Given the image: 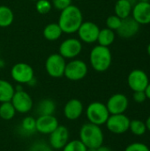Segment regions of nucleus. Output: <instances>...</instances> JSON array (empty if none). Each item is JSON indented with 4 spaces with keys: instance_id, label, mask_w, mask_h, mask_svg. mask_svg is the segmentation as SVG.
Listing matches in <instances>:
<instances>
[{
    "instance_id": "f257e3e1",
    "label": "nucleus",
    "mask_w": 150,
    "mask_h": 151,
    "mask_svg": "<svg viewBox=\"0 0 150 151\" xmlns=\"http://www.w3.org/2000/svg\"><path fill=\"white\" fill-rule=\"evenodd\" d=\"M83 22V16L79 7L71 4L67 8L61 11L58 19V25L63 33L72 34L79 30Z\"/></svg>"
},
{
    "instance_id": "f03ea898",
    "label": "nucleus",
    "mask_w": 150,
    "mask_h": 151,
    "mask_svg": "<svg viewBox=\"0 0 150 151\" xmlns=\"http://www.w3.org/2000/svg\"><path fill=\"white\" fill-rule=\"evenodd\" d=\"M80 141L88 149H98L103 144V132L100 126L88 122L80 127Z\"/></svg>"
},
{
    "instance_id": "7ed1b4c3",
    "label": "nucleus",
    "mask_w": 150,
    "mask_h": 151,
    "mask_svg": "<svg viewBox=\"0 0 150 151\" xmlns=\"http://www.w3.org/2000/svg\"><path fill=\"white\" fill-rule=\"evenodd\" d=\"M92 67L99 73L107 71L112 61L111 52L108 47L97 45L93 48L89 56Z\"/></svg>"
},
{
    "instance_id": "20e7f679",
    "label": "nucleus",
    "mask_w": 150,
    "mask_h": 151,
    "mask_svg": "<svg viewBox=\"0 0 150 151\" xmlns=\"http://www.w3.org/2000/svg\"><path fill=\"white\" fill-rule=\"evenodd\" d=\"M86 115L89 123L101 127L106 123L111 114L106 107V104L101 102H93L87 107Z\"/></svg>"
},
{
    "instance_id": "39448f33",
    "label": "nucleus",
    "mask_w": 150,
    "mask_h": 151,
    "mask_svg": "<svg viewBox=\"0 0 150 151\" xmlns=\"http://www.w3.org/2000/svg\"><path fill=\"white\" fill-rule=\"evenodd\" d=\"M65 65V58H64L60 54L50 55L45 63L46 72L53 78H61L64 76Z\"/></svg>"
},
{
    "instance_id": "423d86ee",
    "label": "nucleus",
    "mask_w": 150,
    "mask_h": 151,
    "mask_svg": "<svg viewBox=\"0 0 150 151\" xmlns=\"http://www.w3.org/2000/svg\"><path fill=\"white\" fill-rule=\"evenodd\" d=\"M88 74L87 64L80 59L72 60L65 65L64 75L70 81H77L84 79Z\"/></svg>"
},
{
    "instance_id": "0eeeda50",
    "label": "nucleus",
    "mask_w": 150,
    "mask_h": 151,
    "mask_svg": "<svg viewBox=\"0 0 150 151\" xmlns=\"http://www.w3.org/2000/svg\"><path fill=\"white\" fill-rule=\"evenodd\" d=\"M130 121V119L124 113L114 114L110 115L105 125L111 133L115 134H122L129 130Z\"/></svg>"
},
{
    "instance_id": "6e6552de",
    "label": "nucleus",
    "mask_w": 150,
    "mask_h": 151,
    "mask_svg": "<svg viewBox=\"0 0 150 151\" xmlns=\"http://www.w3.org/2000/svg\"><path fill=\"white\" fill-rule=\"evenodd\" d=\"M11 75L13 81L18 83L29 84L34 80V70L27 63H18L12 66Z\"/></svg>"
},
{
    "instance_id": "1a4fd4ad",
    "label": "nucleus",
    "mask_w": 150,
    "mask_h": 151,
    "mask_svg": "<svg viewBox=\"0 0 150 151\" xmlns=\"http://www.w3.org/2000/svg\"><path fill=\"white\" fill-rule=\"evenodd\" d=\"M11 103L12 104L16 112L19 113H27L29 112L34 105L33 99L24 90H15V93L11 100Z\"/></svg>"
},
{
    "instance_id": "9d476101",
    "label": "nucleus",
    "mask_w": 150,
    "mask_h": 151,
    "mask_svg": "<svg viewBox=\"0 0 150 151\" xmlns=\"http://www.w3.org/2000/svg\"><path fill=\"white\" fill-rule=\"evenodd\" d=\"M127 83L129 88L133 92L144 91L149 83V80L148 74L144 71L135 69L129 73L127 77Z\"/></svg>"
},
{
    "instance_id": "9b49d317",
    "label": "nucleus",
    "mask_w": 150,
    "mask_h": 151,
    "mask_svg": "<svg viewBox=\"0 0 150 151\" xmlns=\"http://www.w3.org/2000/svg\"><path fill=\"white\" fill-rule=\"evenodd\" d=\"M129 105V101L126 96L124 94H114L107 101L106 107L111 115L114 114H123L127 110Z\"/></svg>"
},
{
    "instance_id": "f8f14e48",
    "label": "nucleus",
    "mask_w": 150,
    "mask_h": 151,
    "mask_svg": "<svg viewBox=\"0 0 150 151\" xmlns=\"http://www.w3.org/2000/svg\"><path fill=\"white\" fill-rule=\"evenodd\" d=\"M82 50V44L76 38H69L65 40L59 46V54L64 58H74Z\"/></svg>"
},
{
    "instance_id": "ddd939ff",
    "label": "nucleus",
    "mask_w": 150,
    "mask_h": 151,
    "mask_svg": "<svg viewBox=\"0 0 150 151\" xmlns=\"http://www.w3.org/2000/svg\"><path fill=\"white\" fill-rule=\"evenodd\" d=\"M50 135V145L54 150H62L69 142L70 133L66 127L58 126Z\"/></svg>"
},
{
    "instance_id": "4468645a",
    "label": "nucleus",
    "mask_w": 150,
    "mask_h": 151,
    "mask_svg": "<svg viewBox=\"0 0 150 151\" xmlns=\"http://www.w3.org/2000/svg\"><path fill=\"white\" fill-rule=\"evenodd\" d=\"M58 126V120L54 115H42L35 119L36 132L42 134H50Z\"/></svg>"
},
{
    "instance_id": "2eb2a0df",
    "label": "nucleus",
    "mask_w": 150,
    "mask_h": 151,
    "mask_svg": "<svg viewBox=\"0 0 150 151\" xmlns=\"http://www.w3.org/2000/svg\"><path fill=\"white\" fill-rule=\"evenodd\" d=\"M77 32L79 33V36L81 41L86 43H92L97 41L100 28L95 23L86 21L82 22Z\"/></svg>"
},
{
    "instance_id": "dca6fc26",
    "label": "nucleus",
    "mask_w": 150,
    "mask_h": 151,
    "mask_svg": "<svg viewBox=\"0 0 150 151\" xmlns=\"http://www.w3.org/2000/svg\"><path fill=\"white\" fill-rule=\"evenodd\" d=\"M132 17L140 25L150 24V3L149 1L138 2L132 10Z\"/></svg>"
},
{
    "instance_id": "f3484780",
    "label": "nucleus",
    "mask_w": 150,
    "mask_h": 151,
    "mask_svg": "<svg viewBox=\"0 0 150 151\" xmlns=\"http://www.w3.org/2000/svg\"><path fill=\"white\" fill-rule=\"evenodd\" d=\"M139 30H140V24L133 17L129 16L122 19L121 24L118 28L117 32L120 37L128 39L134 36L139 32Z\"/></svg>"
},
{
    "instance_id": "a211bd4d",
    "label": "nucleus",
    "mask_w": 150,
    "mask_h": 151,
    "mask_svg": "<svg viewBox=\"0 0 150 151\" xmlns=\"http://www.w3.org/2000/svg\"><path fill=\"white\" fill-rule=\"evenodd\" d=\"M84 107L80 100L73 98L69 100L64 107V115L69 120L78 119L83 112Z\"/></svg>"
},
{
    "instance_id": "6ab92c4d",
    "label": "nucleus",
    "mask_w": 150,
    "mask_h": 151,
    "mask_svg": "<svg viewBox=\"0 0 150 151\" xmlns=\"http://www.w3.org/2000/svg\"><path fill=\"white\" fill-rule=\"evenodd\" d=\"M133 4L129 0H118L115 4V14L120 19H126L132 13Z\"/></svg>"
},
{
    "instance_id": "aec40b11",
    "label": "nucleus",
    "mask_w": 150,
    "mask_h": 151,
    "mask_svg": "<svg viewBox=\"0 0 150 151\" xmlns=\"http://www.w3.org/2000/svg\"><path fill=\"white\" fill-rule=\"evenodd\" d=\"M56 111V104L51 99H42L36 106V112L38 116L42 115H54Z\"/></svg>"
},
{
    "instance_id": "412c9836",
    "label": "nucleus",
    "mask_w": 150,
    "mask_h": 151,
    "mask_svg": "<svg viewBox=\"0 0 150 151\" xmlns=\"http://www.w3.org/2000/svg\"><path fill=\"white\" fill-rule=\"evenodd\" d=\"M14 93L15 88L9 81L0 80V103L11 102Z\"/></svg>"
},
{
    "instance_id": "4be33fe9",
    "label": "nucleus",
    "mask_w": 150,
    "mask_h": 151,
    "mask_svg": "<svg viewBox=\"0 0 150 151\" xmlns=\"http://www.w3.org/2000/svg\"><path fill=\"white\" fill-rule=\"evenodd\" d=\"M63 31L57 23H50L43 29V36L49 41H56L60 38Z\"/></svg>"
},
{
    "instance_id": "5701e85b",
    "label": "nucleus",
    "mask_w": 150,
    "mask_h": 151,
    "mask_svg": "<svg viewBox=\"0 0 150 151\" xmlns=\"http://www.w3.org/2000/svg\"><path fill=\"white\" fill-rule=\"evenodd\" d=\"M114 40H115V34L113 30L108 27L100 30L97 38V42H99V45L109 47L114 42Z\"/></svg>"
},
{
    "instance_id": "b1692460",
    "label": "nucleus",
    "mask_w": 150,
    "mask_h": 151,
    "mask_svg": "<svg viewBox=\"0 0 150 151\" xmlns=\"http://www.w3.org/2000/svg\"><path fill=\"white\" fill-rule=\"evenodd\" d=\"M14 19V14L11 8L0 5V27H9Z\"/></svg>"
},
{
    "instance_id": "393cba45",
    "label": "nucleus",
    "mask_w": 150,
    "mask_h": 151,
    "mask_svg": "<svg viewBox=\"0 0 150 151\" xmlns=\"http://www.w3.org/2000/svg\"><path fill=\"white\" fill-rule=\"evenodd\" d=\"M16 111L11 102L1 103L0 104V118L4 120H11L15 117Z\"/></svg>"
},
{
    "instance_id": "a878e982",
    "label": "nucleus",
    "mask_w": 150,
    "mask_h": 151,
    "mask_svg": "<svg viewBox=\"0 0 150 151\" xmlns=\"http://www.w3.org/2000/svg\"><path fill=\"white\" fill-rule=\"evenodd\" d=\"M129 130L136 136H141L147 132L145 122L140 119H133L130 121Z\"/></svg>"
},
{
    "instance_id": "bb28decb",
    "label": "nucleus",
    "mask_w": 150,
    "mask_h": 151,
    "mask_svg": "<svg viewBox=\"0 0 150 151\" xmlns=\"http://www.w3.org/2000/svg\"><path fill=\"white\" fill-rule=\"evenodd\" d=\"M21 129L26 134H33L35 129V119L33 117H26L21 121Z\"/></svg>"
},
{
    "instance_id": "cd10ccee",
    "label": "nucleus",
    "mask_w": 150,
    "mask_h": 151,
    "mask_svg": "<svg viewBox=\"0 0 150 151\" xmlns=\"http://www.w3.org/2000/svg\"><path fill=\"white\" fill-rule=\"evenodd\" d=\"M87 150L88 148L80 140H72L66 143L62 151H87Z\"/></svg>"
},
{
    "instance_id": "c85d7f7f",
    "label": "nucleus",
    "mask_w": 150,
    "mask_h": 151,
    "mask_svg": "<svg viewBox=\"0 0 150 151\" xmlns=\"http://www.w3.org/2000/svg\"><path fill=\"white\" fill-rule=\"evenodd\" d=\"M36 10L41 14H47L51 10V4L49 0H37Z\"/></svg>"
},
{
    "instance_id": "c756f323",
    "label": "nucleus",
    "mask_w": 150,
    "mask_h": 151,
    "mask_svg": "<svg viewBox=\"0 0 150 151\" xmlns=\"http://www.w3.org/2000/svg\"><path fill=\"white\" fill-rule=\"evenodd\" d=\"M121 21H122V19H120L119 17H118L115 14V15H111V16L108 17V19L106 20V25H107L108 28H110L113 31L114 30L117 31L121 24Z\"/></svg>"
},
{
    "instance_id": "7c9ffc66",
    "label": "nucleus",
    "mask_w": 150,
    "mask_h": 151,
    "mask_svg": "<svg viewBox=\"0 0 150 151\" xmlns=\"http://www.w3.org/2000/svg\"><path fill=\"white\" fill-rule=\"evenodd\" d=\"M125 151H150L148 145L142 142H133L129 144L126 149Z\"/></svg>"
},
{
    "instance_id": "2f4dec72",
    "label": "nucleus",
    "mask_w": 150,
    "mask_h": 151,
    "mask_svg": "<svg viewBox=\"0 0 150 151\" xmlns=\"http://www.w3.org/2000/svg\"><path fill=\"white\" fill-rule=\"evenodd\" d=\"M52 4L56 9L63 11L72 4V0H52Z\"/></svg>"
},
{
    "instance_id": "473e14b6",
    "label": "nucleus",
    "mask_w": 150,
    "mask_h": 151,
    "mask_svg": "<svg viewBox=\"0 0 150 151\" xmlns=\"http://www.w3.org/2000/svg\"><path fill=\"white\" fill-rule=\"evenodd\" d=\"M147 96L145 91H135L133 93V100L137 104H142L146 101Z\"/></svg>"
},
{
    "instance_id": "72a5a7b5",
    "label": "nucleus",
    "mask_w": 150,
    "mask_h": 151,
    "mask_svg": "<svg viewBox=\"0 0 150 151\" xmlns=\"http://www.w3.org/2000/svg\"><path fill=\"white\" fill-rule=\"evenodd\" d=\"M144 91H145V94H146L147 98L150 100V82L149 83V85L147 86V88H146V89Z\"/></svg>"
},
{
    "instance_id": "f704fd0d",
    "label": "nucleus",
    "mask_w": 150,
    "mask_h": 151,
    "mask_svg": "<svg viewBox=\"0 0 150 151\" xmlns=\"http://www.w3.org/2000/svg\"><path fill=\"white\" fill-rule=\"evenodd\" d=\"M97 151H112L109 147H106V146H103V145H102L101 147H99L98 149H97Z\"/></svg>"
},
{
    "instance_id": "c9c22d12",
    "label": "nucleus",
    "mask_w": 150,
    "mask_h": 151,
    "mask_svg": "<svg viewBox=\"0 0 150 151\" xmlns=\"http://www.w3.org/2000/svg\"><path fill=\"white\" fill-rule=\"evenodd\" d=\"M145 125H146V127H147V131L150 132V116H149V118L147 119V120L145 122Z\"/></svg>"
},
{
    "instance_id": "e433bc0d",
    "label": "nucleus",
    "mask_w": 150,
    "mask_h": 151,
    "mask_svg": "<svg viewBox=\"0 0 150 151\" xmlns=\"http://www.w3.org/2000/svg\"><path fill=\"white\" fill-rule=\"evenodd\" d=\"M147 51H148V54L150 56V43L148 45V48H147Z\"/></svg>"
},
{
    "instance_id": "4c0bfd02",
    "label": "nucleus",
    "mask_w": 150,
    "mask_h": 151,
    "mask_svg": "<svg viewBox=\"0 0 150 151\" xmlns=\"http://www.w3.org/2000/svg\"><path fill=\"white\" fill-rule=\"evenodd\" d=\"M87 151H97V149H88Z\"/></svg>"
},
{
    "instance_id": "58836bf2",
    "label": "nucleus",
    "mask_w": 150,
    "mask_h": 151,
    "mask_svg": "<svg viewBox=\"0 0 150 151\" xmlns=\"http://www.w3.org/2000/svg\"><path fill=\"white\" fill-rule=\"evenodd\" d=\"M46 151H54V150H50V149H49V150H47Z\"/></svg>"
},
{
    "instance_id": "ea45409f",
    "label": "nucleus",
    "mask_w": 150,
    "mask_h": 151,
    "mask_svg": "<svg viewBox=\"0 0 150 151\" xmlns=\"http://www.w3.org/2000/svg\"><path fill=\"white\" fill-rule=\"evenodd\" d=\"M32 1H36V0H32Z\"/></svg>"
}]
</instances>
